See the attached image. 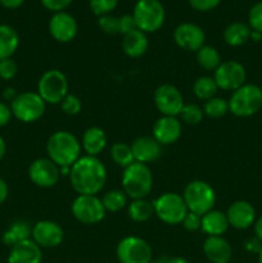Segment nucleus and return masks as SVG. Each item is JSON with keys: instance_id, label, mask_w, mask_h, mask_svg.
Masks as SVG:
<instances>
[{"instance_id": "f257e3e1", "label": "nucleus", "mask_w": 262, "mask_h": 263, "mask_svg": "<svg viewBox=\"0 0 262 263\" xmlns=\"http://www.w3.org/2000/svg\"><path fill=\"white\" fill-rule=\"evenodd\" d=\"M69 181L79 195H97L107 182V168L98 157H80L69 171Z\"/></svg>"}, {"instance_id": "9d476101", "label": "nucleus", "mask_w": 262, "mask_h": 263, "mask_svg": "<svg viewBox=\"0 0 262 263\" xmlns=\"http://www.w3.org/2000/svg\"><path fill=\"white\" fill-rule=\"evenodd\" d=\"M116 256L120 263H149L153 261L152 247L148 241L135 235L121 239L116 248Z\"/></svg>"}, {"instance_id": "ddd939ff", "label": "nucleus", "mask_w": 262, "mask_h": 263, "mask_svg": "<svg viewBox=\"0 0 262 263\" xmlns=\"http://www.w3.org/2000/svg\"><path fill=\"white\" fill-rule=\"evenodd\" d=\"M184 104V97L174 85L163 84L154 91V105L162 116L177 117Z\"/></svg>"}, {"instance_id": "4be33fe9", "label": "nucleus", "mask_w": 262, "mask_h": 263, "mask_svg": "<svg viewBox=\"0 0 262 263\" xmlns=\"http://www.w3.org/2000/svg\"><path fill=\"white\" fill-rule=\"evenodd\" d=\"M41 261L43 251L32 239L12 247L7 259L8 263H41Z\"/></svg>"}, {"instance_id": "4c0bfd02", "label": "nucleus", "mask_w": 262, "mask_h": 263, "mask_svg": "<svg viewBox=\"0 0 262 263\" xmlns=\"http://www.w3.org/2000/svg\"><path fill=\"white\" fill-rule=\"evenodd\" d=\"M98 26H99L100 30L104 33L108 35H116V33H120V25H118V17L115 15H102V17H98Z\"/></svg>"}, {"instance_id": "c85d7f7f", "label": "nucleus", "mask_w": 262, "mask_h": 263, "mask_svg": "<svg viewBox=\"0 0 262 263\" xmlns=\"http://www.w3.org/2000/svg\"><path fill=\"white\" fill-rule=\"evenodd\" d=\"M127 215L134 222H146L154 216L153 202L144 199H133L127 205Z\"/></svg>"}, {"instance_id": "5fc2aeb1", "label": "nucleus", "mask_w": 262, "mask_h": 263, "mask_svg": "<svg viewBox=\"0 0 262 263\" xmlns=\"http://www.w3.org/2000/svg\"><path fill=\"white\" fill-rule=\"evenodd\" d=\"M249 40L254 41V43H258V41L262 40V32H259V31L252 30L251 31V39H249Z\"/></svg>"}, {"instance_id": "20e7f679", "label": "nucleus", "mask_w": 262, "mask_h": 263, "mask_svg": "<svg viewBox=\"0 0 262 263\" xmlns=\"http://www.w3.org/2000/svg\"><path fill=\"white\" fill-rule=\"evenodd\" d=\"M229 102V112L240 118L251 117L262 108V89L256 84H244L233 91Z\"/></svg>"}, {"instance_id": "a19ab883", "label": "nucleus", "mask_w": 262, "mask_h": 263, "mask_svg": "<svg viewBox=\"0 0 262 263\" xmlns=\"http://www.w3.org/2000/svg\"><path fill=\"white\" fill-rule=\"evenodd\" d=\"M181 225L184 226L185 230L194 233V231L200 230V225H202V216L197 215V213L188 212L185 218L182 220Z\"/></svg>"}, {"instance_id": "a18cd8bd", "label": "nucleus", "mask_w": 262, "mask_h": 263, "mask_svg": "<svg viewBox=\"0 0 262 263\" xmlns=\"http://www.w3.org/2000/svg\"><path fill=\"white\" fill-rule=\"evenodd\" d=\"M12 117L13 113L12 109H10V105H8L4 102H0V127L7 126L12 120Z\"/></svg>"}, {"instance_id": "0eeeda50", "label": "nucleus", "mask_w": 262, "mask_h": 263, "mask_svg": "<svg viewBox=\"0 0 262 263\" xmlns=\"http://www.w3.org/2000/svg\"><path fill=\"white\" fill-rule=\"evenodd\" d=\"M154 215L167 225H180L189 212L182 195L177 193H164L153 200Z\"/></svg>"}, {"instance_id": "f704fd0d", "label": "nucleus", "mask_w": 262, "mask_h": 263, "mask_svg": "<svg viewBox=\"0 0 262 263\" xmlns=\"http://www.w3.org/2000/svg\"><path fill=\"white\" fill-rule=\"evenodd\" d=\"M181 123L184 122L185 125L194 126L202 122L204 113H203V108H200L197 104H184L181 112L179 115Z\"/></svg>"}, {"instance_id": "423d86ee", "label": "nucleus", "mask_w": 262, "mask_h": 263, "mask_svg": "<svg viewBox=\"0 0 262 263\" xmlns=\"http://www.w3.org/2000/svg\"><path fill=\"white\" fill-rule=\"evenodd\" d=\"M182 198L186 203L189 212L203 216L210 211L215 210L213 208L216 204L215 190L208 182L202 181V180L190 181L185 186Z\"/></svg>"}, {"instance_id": "c03bdc74", "label": "nucleus", "mask_w": 262, "mask_h": 263, "mask_svg": "<svg viewBox=\"0 0 262 263\" xmlns=\"http://www.w3.org/2000/svg\"><path fill=\"white\" fill-rule=\"evenodd\" d=\"M118 25H120V33L123 36L127 35L131 31L136 30V25L133 14H123L118 17Z\"/></svg>"}, {"instance_id": "c9c22d12", "label": "nucleus", "mask_w": 262, "mask_h": 263, "mask_svg": "<svg viewBox=\"0 0 262 263\" xmlns=\"http://www.w3.org/2000/svg\"><path fill=\"white\" fill-rule=\"evenodd\" d=\"M118 0H90V9L97 17L110 14L116 9Z\"/></svg>"}, {"instance_id": "a211bd4d", "label": "nucleus", "mask_w": 262, "mask_h": 263, "mask_svg": "<svg viewBox=\"0 0 262 263\" xmlns=\"http://www.w3.org/2000/svg\"><path fill=\"white\" fill-rule=\"evenodd\" d=\"M182 134V123L177 117L161 116L156 121L152 131V136L163 145H171L176 143Z\"/></svg>"}, {"instance_id": "7c9ffc66", "label": "nucleus", "mask_w": 262, "mask_h": 263, "mask_svg": "<svg viewBox=\"0 0 262 263\" xmlns=\"http://www.w3.org/2000/svg\"><path fill=\"white\" fill-rule=\"evenodd\" d=\"M197 62L205 71H216L221 64V55L216 48L211 45H203L197 51Z\"/></svg>"}, {"instance_id": "a878e982", "label": "nucleus", "mask_w": 262, "mask_h": 263, "mask_svg": "<svg viewBox=\"0 0 262 263\" xmlns=\"http://www.w3.org/2000/svg\"><path fill=\"white\" fill-rule=\"evenodd\" d=\"M20 46V35L9 25H0V61L12 58Z\"/></svg>"}, {"instance_id": "f8f14e48", "label": "nucleus", "mask_w": 262, "mask_h": 263, "mask_svg": "<svg viewBox=\"0 0 262 263\" xmlns=\"http://www.w3.org/2000/svg\"><path fill=\"white\" fill-rule=\"evenodd\" d=\"M213 79L218 89L225 90V91H235L236 89L246 84V67L240 62L233 61V59L221 62L213 73Z\"/></svg>"}, {"instance_id": "864d4df0", "label": "nucleus", "mask_w": 262, "mask_h": 263, "mask_svg": "<svg viewBox=\"0 0 262 263\" xmlns=\"http://www.w3.org/2000/svg\"><path fill=\"white\" fill-rule=\"evenodd\" d=\"M5 153H7V144H5L4 138L0 135V162H2L3 158L5 157Z\"/></svg>"}, {"instance_id": "8fccbe9b", "label": "nucleus", "mask_w": 262, "mask_h": 263, "mask_svg": "<svg viewBox=\"0 0 262 263\" xmlns=\"http://www.w3.org/2000/svg\"><path fill=\"white\" fill-rule=\"evenodd\" d=\"M18 92L15 91L14 87H7V89H4V91H3V99L5 100V102H9L12 103L13 100L17 98Z\"/></svg>"}, {"instance_id": "9b49d317", "label": "nucleus", "mask_w": 262, "mask_h": 263, "mask_svg": "<svg viewBox=\"0 0 262 263\" xmlns=\"http://www.w3.org/2000/svg\"><path fill=\"white\" fill-rule=\"evenodd\" d=\"M71 212L79 222L95 225L103 221L107 211L98 195H77L72 202Z\"/></svg>"}, {"instance_id": "4468645a", "label": "nucleus", "mask_w": 262, "mask_h": 263, "mask_svg": "<svg viewBox=\"0 0 262 263\" xmlns=\"http://www.w3.org/2000/svg\"><path fill=\"white\" fill-rule=\"evenodd\" d=\"M61 170L49 158H38L28 167V177L36 186L49 189L58 184Z\"/></svg>"}, {"instance_id": "39448f33", "label": "nucleus", "mask_w": 262, "mask_h": 263, "mask_svg": "<svg viewBox=\"0 0 262 263\" xmlns=\"http://www.w3.org/2000/svg\"><path fill=\"white\" fill-rule=\"evenodd\" d=\"M133 17L138 30L151 33L163 26L166 10L159 0H138L134 7Z\"/></svg>"}, {"instance_id": "6e6d98bb", "label": "nucleus", "mask_w": 262, "mask_h": 263, "mask_svg": "<svg viewBox=\"0 0 262 263\" xmlns=\"http://www.w3.org/2000/svg\"><path fill=\"white\" fill-rule=\"evenodd\" d=\"M258 256V263H262V247H261V251H259V253L257 254Z\"/></svg>"}, {"instance_id": "dca6fc26", "label": "nucleus", "mask_w": 262, "mask_h": 263, "mask_svg": "<svg viewBox=\"0 0 262 263\" xmlns=\"http://www.w3.org/2000/svg\"><path fill=\"white\" fill-rule=\"evenodd\" d=\"M174 40L176 45L184 50L198 51L204 45L205 33L197 23L184 22L175 28Z\"/></svg>"}, {"instance_id": "49530a36", "label": "nucleus", "mask_w": 262, "mask_h": 263, "mask_svg": "<svg viewBox=\"0 0 262 263\" xmlns=\"http://www.w3.org/2000/svg\"><path fill=\"white\" fill-rule=\"evenodd\" d=\"M261 247H262V243L256 238V236L248 238L246 241H244V249H246L248 253L258 254L259 251H261Z\"/></svg>"}, {"instance_id": "37998d69", "label": "nucleus", "mask_w": 262, "mask_h": 263, "mask_svg": "<svg viewBox=\"0 0 262 263\" xmlns=\"http://www.w3.org/2000/svg\"><path fill=\"white\" fill-rule=\"evenodd\" d=\"M40 2L45 9L50 10L53 13H58L64 12V9L71 5L72 0H40Z\"/></svg>"}, {"instance_id": "c756f323", "label": "nucleus", "mask_w": 262, "mask_h": 263, "mask_svg": "<svg viewBox=\"0 0 262 263\" xmlns=\"http://www.w3.org/2000/svg\"><path fill=\"white\" fill-rule=\"evenodd\" d=\"M218 91V87L216 85V81L211 76H200L193 84V92L195 98L203 102H207L211 98L216 97Z\"/></svg>"}, {"instance_id": "09e8293b", "label": "nucleus", "mask_w": 262, "mask_h": 263, "mask_svg": "<svg viewBox=\"0 0 262 263\" xmlns=\"http://www.w3.org/2000/svg\"><path fill=\"white\" fill-rule=\"evenodd\" d=\"M25 3V0H0V4L7 9H17Z\"/></svg>"}, {"instance_id": "58836bf2", "label": "nucleus", "mask_w": 262, "mask_h": 263, "mask_svg": "<svg viewBox=\"0 0 262 263\" xmlns=\"http://www.w3.org/2000/svg\"><path fill=\"white\" fill-rule=\"evenodd\" d=\"M18 73V64L12 58L0 61V79L4 81H10Z\"/></svg>"}, {"instance_id": "7ed1b4c3", "label": "nucleus", "mask_w": 262, "mask_h": 263, "mask_svg": "<svg viewBox=\"0 0 262 263\" xmlns=\"http://www.w3.org/2000/svg\"><path fill=\"white\" fill-rule=\"evenodd\" d=\"M121 184L125 194L131 199H144L153 189V175L148 164L134 162L123 168Z\"/></svg>"}, {"instance_id": "473e14b6", "label": "nucleus", "mask_w": 262, "mask_h": 263, "mask_svg": "<svg viewBox=\"0 0 262 263\" xmlns=\"http://www.w3.org/2000/svg\"><path fill=\"white\" fill-rule=\"evenodd\" d=\"M110 158L117 166L126 168L135 162L133 149L127 143H115L110 148Z\"/></svg>"}, {"instance_id": "4d7b16f0", "label": "nucleus", "mask_w": 262, "mask_h": 263, "mask_svg": "<svg viewBox=\"0 0 262 263\" xmlns=\"http://www.w3.org/2000/svg\"><path fill=\"white\" fill-rule=\"evenodd\" d=\"M149 263H163V261H162V259H159V261H151Z\"/></svg>"}, {"instance_id": "f3484780", "label": "nucleus", "mask_w": 262, "mask_h": 263, "mask_svg": "<svg viewBox=\"0 0 262 263\" xmlns=\"http://www.w3.org/2000/svg\"><path fill=\"white\" fill-rule=\"evenodd\" d=\"M79 31L77 21L67 12H58L51 15L49 21V32L58 43H69L73 40Z\"/></svg>"}, {"instance_id": "6e6552de", "label": "nucleus", "mask_w": 262, "mask_h": 263, "mask_svg": "<svg viewBox=\"0 0 262 263\" xmlns=\"http://www.w3.org/2000/svg\"><path fill=\"white\" fill-rule=\"evenodd\" d=\"M69 84L66 74L59 69H49L38 82V94L46 104H61L68 94Z\"/></svg>"}, {"instance_id": "79ce46f5", "label": "nucleus", "mask_w": 262, "mask_h": 263, "mask_svg": "<svg viewBox=\"0 0 262 263\" xmlns=\"http://www.w3.org/2000/svg\"><path fill=\"white\" fill-rule=\"evenodd\" d=\"M221 0H189V4L193 9L198 12H210L220 5Z\"/></svg>"}, {"instance_id": "cd10ccee", "label": "nucleus", "mask_w": 262, "mask_h": 263, "mask_svg": "<svg viewBox=\"0 0 262 263\" xmlns=\"http://www.w3.org/2000/svg\"><path fill=\"white\" fill-rule=\"evenodd\" d=\"M252 28L244 22H233L223 30V41L229 46H241L251 39Z\"/></svg>"}, {"instance_id": "5701e85b", "label": "nucleus", "mask_w": 262, "mask_h": 263, "mask_svg": "<svg viewBox=\"0 0 262 263\" xmlns=\"http://www.w3.org/2000/svg\"><path fill=\"white\" fill-rule=\"evenodd\" d=\"M107 135L104 130L97 126L86 128L81 139V148L84 149L86 156L98 157L107 146Z\"/></svg>"}, {"instance_id": "de8ad7c7", "label": "nucleus", "mask_w": 262, "mask_h": 263, "mask_svg": "<svg viewBox=\"0 0 262 263\" xmlns=\"http://www.w3.org/2000/svg\"><path fill=\"white\" fill-rule=\"evenodd\" d=\"M8 195H9V187H8L7 181L0 177V204H3L8 199Z\"/></svg>"}, {"instance_id": "3c124183", "label": "nucleus", "mask_w": 262, "mask_h": 263, "mask_svg": "<svg viewBox=\"0 0 262 263\" xmlns=\"http://www.w3.org/2000/svg\"><path fill=\"white\" fill-rule=\"evenodd\" d=\"M253 229H254V236H256V238L262 243V216L257 218L256 222H254L253 225Z\"/></svg>"}, {"instance_id": "aec40b11", "label": "nucleus", "mask_w": 262, "mask_h": 263, "mask_svg": "<svg viewBox=\"0 0 262 263\" xmlns=\"http://www.w3.org/2000/svg\"><path fill=\"white\" fill-rule=\"evenodd\" d=\"M135 162L148 164L156 162L162 156V145L153 136H140L131 143Z\"/></svg>"}, {"instance_id": "2eb2a0df", "label": "nucleus", "mask_w": 262, "mask_h": 263, "mask_svg": "<svg viewBox=\"0 0 262 263\" xmlns=\"http://www.w3.org/2000/svg\"><path fill=\"white\" fill-rule=\"evenodd\" d=\"M31 239L43 248H57L63 243L64 231L59 223L54 221L43 220L32 226Z\"/></svg>"}, {"instance_id": "2f4dec72", "label": "nucleus", "mask_w": 262, "mask_h": 263, "mask_svg": "<svg viewBox=\"0 0 262 263\" xmlns=\"http://www.w3.org/2000/svg\"><path fill=\"white\" fill-rule=\"evenodd\" d=\"M127 195L121 189H113L105 193L102 198V203L107 212L116 213L127 205Z\"/></svg>"}, {"instance_id": "b1692460", "label": "nucleus", "mask_w": 262, "mask_h": 263, "mask_svg": "<svg viewBox=\"0 0 262 263\" xmlns=\"http://www.w3.org/2000/svg\"><path fill=\"white\" fill-rule=\"evenodd\" d=\"M229 226L226 213L218 210H212L202 216L200 230L208 236H222L228 231Z\"/></svg>"}, {"instance_id": "bb28decb", "label": "nucleus", "mask_w": 262, "mask_h": 263, "mask_svg": "<svg viewBox=\"0 0 262 263\" xmlns=\"http://www.w3.org/2000/svg\"><path fill=\"white\" fill-rule=\"evenodd\" d=\"M31 233H32V226L27 221L18 220L10 223L9 228L3 234V243L7 247L12 248L15 244L22 243V241L31 239Z\"/></svg>"}, {"instance_id": "ea45409f", "label": "nucleus", "mask_w": 262, "mask_h": 263, "mask_svg": "<svg viewBox=\"0 0 262 263\" xmlns=\"http://www.w3.org/2000/svg\"><path fill=\"white\" fill-rule=\"evenodd\" d=\"M248 25L252 30L262 32V2L256 3L249 9Z\"/></svg>"}, {"instance_id": "412c9836", "label": "nucleus", "mask_w": 262, "mask_h": 263, "mask_svg": "<svg viewBox=\"0 0 262 263\" xmlns=\"http://www.w3.org/2000/svg\"><path fill=\"white\" fill-rule=\"evenodd\" d=\"M203 253L211 263H229L233 257V248L222 236H207L203 243Z\"/></svg>"}, {"instance_id": "1a4fd4ad", "label": "nucleus", "mask_w": 262, "mask_h": 263, "mask_svg": "<svg viewBox=\"0 0 262 263\" xmlns=\"http://www.w3.org/2000/svg\"><path fill=\"white\" fill-rule=\"evenodd\" d=\"M13 117L25 123H32L40 120L46 109V103L38 91H25L17 95L10 103Z\"/></svg>"}, {"instance_id": "6ab92c4d", "label": "nucleus", "mask_w": 262, "mask_h": 263, "mask_svg": "<svg viewBox=\"0 0 262 263\" xmlns=\"http://www.w3.org/2000/svg\"><path fill=\"white\" fill-rule=\"evenodd\" d=\"M229 225L236 230H247L252 228L257 220L256 210L247 200H236L231 203L226 211Z\"/></svg>"}, {"instance_id": "603ef678", "label": "nucleus", "mask_w": 262, "mask_h": 263, "mask_svg": "<svg viewBox=\"0 0 262 263\" xmlns=\"http://www.w3.org/2000/svg\"><path fill=\"white\" fill-rule=\"evenodd\" d=\"M162 261H163V263H190L184 257H170V258H164Z\"/></svg>"}, {"instance_id": "f03ea898", "label": "nucleus", "mask_w": 262, "mask_h": 263, "mask_svg": "<svg viewBox=\"0 0 262 263\" xmlns=\"http://www.w3.org/2000/svg\"><path fill=\"white\" fill-rule=\"evenodd\" d=\"M81 143L72 133L66 130L55 131L46 141L48 158L59 168L72 167L81 157Z\"/></svg>"}, {"instance_id": "e433bc0d", "label": "nucleus", "mask_w": 262, "mask_h": 263, "mask_svg": "<svg viewBox=\"0 0 262 263\" xmlns=\"http://www.w3.org/2000/svg\"><path fill=\"white\" fill-rule=\"evenodd\" d=\"M61 109L63 113L68 116H76L81 112L82 109V103L77 95L73 94H67L66 98L61 102Z\"/></svg>"}, {"instance_id": "72a5a7b5", "label": "nucleus", "mask_w": 262, "mask_h": 263, "mask_svg": "<svg viewBox=\"0 0 262 263\" xmlns=\"http://www.w3.org/2000/svg\"><path fill=\"white\" fill-rule=\"evenodd\" d=\"M203 113L210 118H221L229 113V102L223 98L213 97L204 102Z\"/></svg>"}, {"instance_id": "393cba45", "label": "nucleus", "mask_w": 262, "mask_h": 263, "mask_svg": "<svg viewBox=\"0 0 262 263\" xmlns=\"http://www.w3.org/2000/svg\"><path fill=\"white\" fill-rule=\"evenodd\" d=\"M148 48L149 41L146 33L138 28L123 36L122 50L130 58H140L146 53Z\"/></svg>"}]
</instances>
